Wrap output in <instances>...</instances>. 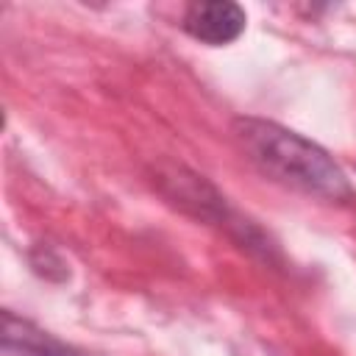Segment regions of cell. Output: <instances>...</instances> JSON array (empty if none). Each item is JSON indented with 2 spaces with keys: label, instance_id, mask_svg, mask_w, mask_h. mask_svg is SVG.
Instances as JSON below:
<instances>
[{
  "label": "cell",
  "instance_id": "cell-2",
  "mask_svg": "<svg viewBox=\"0 0 356 356\" xmlns=\"http://www.w3.org/2000/svg\"><path fill=\"white\" fill-rule=\"evenodd\" d=\"M184 28L209 44H225L236 39L245 28V11L231 0L192 3L184 14Z\"/></svg>",
  "mask_w": 356,
  "mask_h": 356
},
{
  "label": "cell",
  "instance_id": "cell-1",
  "mask_svg": "<svg viewBox=\"0 0 356 356\" xmlns=\"http://www.w3.org/2000/svg\"><path fill=\"white\" fill-rule=\"evenodd\" d=\"M239 139L248 147L250 159L261 164L264 172L292 186H300L314 195H328V197H339L348 192L345 175L337 170V164L320 147L309 145L292 131H284L270 122L248 120L242 122Z\"/></svg>",
  "mask_w": 356,
  "mask_h": 356
}]
</instances>
